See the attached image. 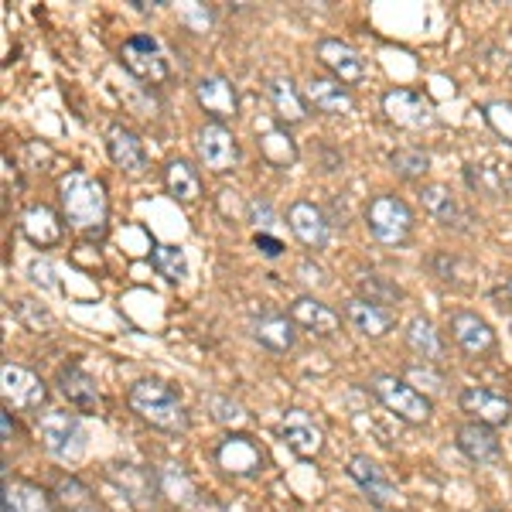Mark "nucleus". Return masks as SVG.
Instances as JSON below:
<instances>
[{
    "instance_id": "0eeeda50",
    "label": "nucleus",
    "mask_w": 512,
    "mask_h": 512,
    "mask_svg": "<svg viewBox=\"0 0 512 512\" xmlns=\"http://www.w3.org/2000/svg\"><path fill=\"white\" fill-rule=\"evenodd\" d=\"M195 151L202 168L216 171V175H226V171H236L239 161H243V151H239V140L226 123H202L195 137Z\"/></svg>"
},
{
    "instance_id": "09e8293b",
    "label": "nucleus",
    "mask_w": 512,
    "mask_h": 512,
    "mask_svg": "<svg viewBox=\"0 0 512 512\" xmlns=\"http://www.w3.org/2000/svg\"><path fill=\"white\" fill-rule=\"evenodd\" d=\"M502 294H506V297H509V301H512V277L506 280V287H502Z\"/></svg>"
},
{
    "instance_id": "1a4fd4ad",
    "label": "nucleus",
    "mask_w": 512,
    "mask_h": 512,
    "mask_svg": "<svg viewBox=\"0 0 512 512\" xmlns=\"http://www.w3.org/2000/svg\"><path fill=\"white\" fill-rule=\"evenodd\" d=\"M216 465L233 478H256L263 472V465H267V458H263V448L256 437L243 431H229L216 444Z\"/></svg>"
},
{
    "instance_id": "79ce46f5",
    "label": "nucleus",
    "mask_w": 512,
    "mask_h": 512,
    "mask_svg": "<svg viewBox=\"0 0 512 512\" xmlns=\"http://www.w3.org/2000/svg\"><path fill=\"white\" fill-rule=\"evenodd\" d=\"M28 277H31V284L41 287V291H55V287H59V280H55V267L48 260H41V256H35V260L28 263Z\"/></svg>"
},
{
    "instance_id": "f257e3e1",
    "label": "nucleus",
    "mask_w": 512,
    "mask_h": 512,
    "mask_svg": "<svg viewBox=\"0 0 512 512\" xmlns=\"http://www.w3.org/2000/svg\"><path fill=\"white\" fill-rule=\"evenodd\" d=\"M59 205L62 219L69 222L76 233L89 239L106 236V219H110V195L106 185L86 171H69L59 178Z\"/></svg>"
},
{
    "instance_id": "20e7f679",
    "label": "nucleus",
    "mask_w": 512,
    "mask_h": 512,
    "mask_svg": "<svg viewBox=\"0 0 512 512\" xmlns=\"http://www.w3.org/2000/svg\"><path fill=\"white\" fill-rule=\"evenodd\" d=\"M369 393L376 396L379 403H383L390 414H396L403 420V424H427L434 414V400L431 396H424L417 390V386H410L403 376H396V373H373L369 376Z\"/></svg>"
},
{
    "instance_id": "b1692460",
    "label": "nucleus",
    "mask_w": 512,
    "mask_h": 512,
    "mask_svg": "<svg viewBox=\"0 0 512 512\" xmlns=\"http://www.w3.org/2000/svg\"><path fill=\"white\" fill-rule=\"evenodd\" d=\"M420 202H424V212L431 216L434 222L448 229H458V233H468V222H472V212L454 198L444 185H424L420 188Z\"/></svg>"
},
{
    "instance_id": "c03bdc74",
    "label": "nucleus",
    "mask_w": 512,
    "mask_h": 512,
    "mask_svg": "<svg viewBox=\"0 0 512 512\" xmlns=\"http://www.w3.org/2000/svg\"><path fill=\"white\" fill-rule=\"evenodd\" d=\"M246 212H250V222H256V226H274L277 216H274V209H270V202L267 198H250V205H246ZM260 229V233H263Z\"/></svg>"
},
{
    "instance_id": "bb28decb",
    "label": "nucleus",
    "mask_w": 512,
    "mask_h": 512,
    "mask_svg": "<svg viewBox=\"0 0 512 512\" xmlns=\"http://www.w3.org/2000/svg\"><path fill=\"white\" fill-rule=\"evenodd\" d=\"M164 188H168V195L175 198V202L192 205L202 198V175H198V168L192 161L171 158L164 164Z\"/></svg>"
},
{
    "instance_id": "a878e982",
    "label": "nucleus",
    "mask_w": 512,
    "mask_h": 512,
    "mask_svg": "<svg viewBox=\"0 0 512 512\" xmlns=\"http://www.w3.org/2000/svg\"><path fill=\"white\" fill-rule=\"evenodd\" d=\"M55 386H59V393H62L65 400H69L76 410H96V407H99L96 379L89 376L82 366H76V362H69V366H62V369H59V376H55Z\"/></svg>"
},
{
    "instance_id": "ddd939ff",
    "label": "nucleus",
    "mask_w": 512,
    "mask_h": 512,
    "mask_svg": "<svg viewBox=\"0 0 512 512\" xmlns=\"http://www.w3.org/2000/svg\"><path fill=\"white\" fill-rule=\"evenodd\" d=\"M315 55H318V62L328 69V76L338 79L349 89L359 86V82H366V76H369L366 59H362L349 41H342V38H321L315 45Z\"/></svg>"
},
{
    "instance_id": "5701e85b",
    "label": "nucleus",
    "mask_w": 512,
    "mask_h": 512,
    "mask_svg": "<svg viewBox=\"0 0 512 512\" xmlns=\"http://www.w3.org/2000/svg\"><path fill=\"white\" fill-rule=\"evenodd\" d=\"M345 321L355 328L359 335L366 338H383L393 332L396 325V311L393 308H383V304H373L366 297H349L345 301Z\"/></svg>"
},
{
    "instance_id": "ea45409f",
    "label": "nucleus",
    "mask_w": 512,
    "mask_h": 512,
    "mask_svg": "<svg viewBox=\"0 0 512 512\" xmlns=\"http://www.w3.org/2000/svg\"><path fill=\"white\" fill-rule=\"evenodd\" d=\"M482 113H485V123H489L495 134L512 144V103L509 99H492V103L482 106Z\"/></svg>"
},
{
    "instance_id": "2eb2a0df",
    "label": "nucleus",
    "mask_w": 512,
    "mask_h": 512,
    "mask_svg": "<svg viewBox=\"0 0 512 512\" xmlns=\"http://www.w3.org/2000/svg\"><path fill=\"white\" fill-rule=\"evenodd\" d=\"M458 407L478 424L489 427H506L512 420V400L495 386H465L458 393Z\"/></svg>"
},
{
    "instance_id": "7ed1b4c3",
    "label": "nucleus",
    "mask_w": 512,
    "mask_h": 512,
    "mask_svg": "<svg viewBox=\"0 0 512 512\" xmlns=\"http://www.w3.org/2000/svg\"><path fill=\"white\" fill-rule=\"evenodd\" d=\"M38 441L62 465H79L89 451V434L82 420L69 410H48L38 417Z\"/></svg>"
},
{
    "instance_id": "8fccbe9b",
    "label": "nucleus",
    "mask_w": 512,
    "mask_h": 512,
    "mask_svg": "<svg viewBox=\"0 0 512 512\" xmlns=\"http://www.w3.org/2000/svg\"><path fill=\"white\" fill-rule=\"evenodd\" d=\"M489 512H502V509H489Z\"/></svg>"
},
{
    "instance_id": "dca6fc26",
    "label": "nucleus",
    "mask_w": 512,
    "mask_h": 512,
    "mask_svg": "<svg viewBox=\"0 0 512 512\" xmlns=\"http://www.w3.org/2000/svg\"><path fill=\"white\" fill-rule=\"evenodd\" d=\"M304 99H308L311 110L325 113V117H352L355 113V96L349 86H342L338 79L332 76H315L311 72L301 86Z\"/></svg>"
},
{
    "instance_id": "c9c22d12",
    "label": "nucleus",
    "mask_w": 512,
    "mask_h": 512,
    "mask_svg": "<svg viewBox=\"0 0 512 512\" xmlns=\"http://www.w3.org/2000/svg\"><path fill=\"white\" fill-rule=\"evenodd\" d=\"M55 506H62L65 512H86L93 509V492H89L86 482H79L76 475H65L59 478V485H55Z\"/></svg>"
},
{
    "instance_id": "72a5a7b5",
    "label": "nucleus",
    "mask_w": 512,
    "mask_h": 512,
    "mask_svg": "<svg viewBox=\"0 0 512 512\" xmlns=\"http://www.w3.org/2000/svg\"><path fill=\"white\" fill-rule=\"evenodd\" d=\"M151 267L158 270V277H164L168 284H185L188 277V256L181 246L171 243H154L151 246Z\"/></svg>"
},
{
    "instance_id": "49530a36",
    "label": "nucleus",
    "mask_w": 512,
    "mask_h": 512,
    "mask_svg": "<svg viewBox=\"0 0 512 512\" xmlns=\"http://www.w3.org/2000/svg\"><path fill=\"white\" fill-rule=\"evenodd\" d=\"M297 270H301V274H308V277H304V280H308V284H318V287H325V284H328L325 270H321L318 263H315V267H311V260H301V267H297Z\"/></svg>"
},
{
    "instance_id": "7c9ffc66",
    "label": "nucleus",
    "mask_w": 512,
    "mask_h": 512,
    "mask_svg": "<svg viewBox=\"0 0 512 512\" xmlns=\"http://www.w3.org/2000/svg\"><path fill=\"white\" fill-rule=\"evenodd\" d=\"M158 482H161V495L178 509H192L198 506V489L192 482V475L185 472L181 461H168V465L158 468Z\"/></svg>"
},
{
    "instance_id": "2f4dec72",
    "label": "nucleus",
    "mask_w": 512,
    "mask_h": 512,
    "mask_svg": "<svg viewBox=\"0 0 512 512\" xmlns=\"http://www.w3.org/2000/svg\"><path fill=\"white\" fill-rule=\"evenodd\" d=\"M256 144H260V158L267 161L270 168L287 171V168H294L297 158H301V151H297L294 137L287 134V127H270V130H263Z\"/></svg>"
},
{
    "instance_id": "f8f14e48",
    "label": "nucleus",
    "mask_w": 512,
    "mask_h": 512,
    "mask_svg": "<svg viewBox=\"0 0 512 512\" xmlns=\"http://www.w3.org/2000/svg\"><path fill=\"white\" fill-rule=\"evenodd\" d=\"M106 478L123 492V499L130 502L137 512L151 509L154 499L161 495V482H158V472L151 468H140V465H130V461H117V465L106 468Z\"/></svg>"
},
{
    "instance_id": "f03ea898",
    "label": "nucleus",
    "mask_w": 512,
    "mask_h": 512,
    "mask_svg": "<svg viewBox=\"0 0 512 512\" xmlns=\"http://www.w3.org/2000/svg\"><path fill=\"white\" fill-rule=\"evenodd\" d=\"M127 403L144 424H151L154 431H161V434L178 437L192 427L188 407L181 403L175 386H168L164 379H151V376L137 379V383L127 390Z\"/></svg>"
},
{
    "instance_id": "9d476101",
    "label": "nucleus",
    "mask_w": 512,
    "mask_h": 512,
    "mask_svg": "<svg viewBox=\"0 0 512 512\" xmlns=\"http://www.w3.org/2000/svg\"><path fill=\"white\" fill-rule=\"evenodd\" d=\"M379 103H383L386 120L403 130H431L437 123L434 103L417 89H386Z\"/></svg>"
},
{
    "instance_id": "cd10ccee",
    "label": "nucleus",
    "mask_w": 512,
    "mask_h": 512,
    "mask_svg": "<svg viewBox=\"0 0 512 512\" xmlns=\"http://www.w3.org/2000/svg\"><path fill=\"white\" fill-rule=\"evenodd\" d=\"M250 332L256 342L263 345L267 352H291L297 345V325L291 321V315H263L250 325Z\"/></svg>"
},
{
    "instance_id": "423d86ee",
    "label": "nucleus",
    "mask_w": 512,
    "mask_h": 512,
    "mask_svg": "<svg viewBox=\"0 0 512 512\" xmlns=\"http://www.w3.org/2000/svg\"><path fill=\"white\" fill-rule=\"evenodd\" d=\"M120 62L130 76L140 82H151V86H161V82L171 79L168 55H164L161 41L154 35H130L120 48Z\"/></svg>"
},
{
    "instance_id": "de8ad7c7",
    "label": "nucleus",
    "mask_w": 512,
    "mask_h": 512,
    "mask_svg": "<svg viewBox=\"0 0 512 512\" xmlns=\"http://www.w3.org/2000/svg\"><path fill=\"white\" fill-rule=\"evenodd\" d=\"M0 424H4V441L11 444L14 431H18V427H14V417H11V410H4V414H0Z\"/></svg>"
},
{
    "instance_id": "39448f33",
    "label": "nucleus",
    "mask_w": 512,
    "mask_h": 512,
    "mask_svg": "<svg viewBox=\"0 0 512 512\" xmlns=\"http://www.w3.org/2000/svg\"><path fill=\"white\" fill-rule=\"evenodd\" d=\"M414 209L396 195H376L366 205V229L379 246H407L414 236Z\"/></svg>"
},
{
    "instance_id": "a19ab883",
    "label": "nucleus",
    "mask_w": 512,
    "mask_h": 512,
    "mask_svg": "<svg viewBox=\"0 0 512 512\" xmlns=\"http://www.w3.org/2000/svg\"><path fill=\"white\" fill-rule=\"evenodd\" d=\"M403 379H407L410 386H417V390L424 393V396H434V393L444 390L441 373H434L427 362H424V366H417V362H414V366H407V376H403Z\"/></svg>"
},
{
    "instance_id": "a211bd4d",
    "label": "nucleus",
    "mask_w": 512,
    "mask_h": 512,
    "mask_svg": "<svg viewBox=\"0 0 512 512\" xmlns=\"http://www.w3.org/2000/svg\"><path fill=\"white\" fill-rule=\"evenodd\" d=\"M195 99L212 123H233L239 117V93L226 76H202L195 82Z\"/></svg>"
},
{
    "instance_id": "37998d69",
    "label": "nucleus",
    "mask_w": 512,
    "mask_h": 512,
    "mask_svg": "<svg viewBox=\"0 0 512 512\" xmlns=\"http://www.w3.org/2000/svg\"><path fill=\"white\" fill-rule=\"evenodd\" d=\"M181 21L202 35V31H209V24H212V11H205L202 4H188V7H181Z\"/></svg>"
},
{
    "instance_id": "e433bc0d",
    "label": "nucleus",
    "mask_w": 512,
    "mask_h": 512,
    "mask_svg": "<svg viewBox=\"0 0 512 512\" xmlns=\"http://www.w3.org/2000/svg\"><path fill=\"white\" fill-rule=\"evenodd\" d=\"M359 297H366V301H373V304H383V308H393L396 301H403V287L383 274H362Z\"/></svg>"
},
{
    "instance_id": "4be33fe9",
    "label": "nucleus",
    "mask_w": 512,
    "mask_h": 512,
    "mask_svg": "<svg viewBox=\"0 0 512 512\" xmlns=\"http://www.w3.org/2000/svg\"><path fill=\"white\" fill-rule=\"evenodd\" d=\"M287 315H291V321L301 328V332H311L318 338H332L338 328H342V315H338L335 308H328V304H321L318 297H311V294L294 297Z\"/></svg>"
},
{
    "instance_id": "c85d7f7f",
    "label": "nucleus",
    "mask_w": 512,
    "mask_h": 512,
    "mask_svg": "<svg viewBox=\"0 0 512 512\" xmlns=\"http://www.w3.org/2000/svg\"><path fill=\"white\" fill-rule=\"evenodd\" d=\"M267 96H270V103H274L277 117L284 120L287 127L308 117V99H304L301 86H294V79H287V76L267 79Z\"/></svg>"
},
{
    "instance_id": "f3484780",
    "label": "nucleus",
    "mask_w": 512,
    "mask_h": 512,
    "mask_svg": "<svg viewBox=\"0 0 512 512\" xmlns=\"http://www.w3.org/2000/svg\"><path fill=\"white\" fill-rule=\"evenodd\" d=\"M287 229L294 233V239L308 250H325L328 236H332V222H328L325 209L308 198H297L287 209Z\"/></svg>"
},
{
    "instance_id": "393cba45",
    "label": "nucleus",
    "mask_w": 512,
    "mask_h": 512,
    "mask_svg": "<svg viewBox=\"0 0 512 512\" xmlns=\"http://www.w3.org/2000/svg\"><path fill=\"white\" fill-rule=\"evenodd\" d=\"M21 233L38 246V250H48V246H59L65 236V222L59 219V212L45 202H35L21 212Z\"/></svg>"
},
{
    "instance_id": "6e6552de",
    "label": "nucleus",
    "mask_w": 512,
    "mask_h": 512,
    "mask_svg": "<svg viewBox=\"0 0 512 512\" xmlns=\"http://www.w3.org/2000/svg\"><path fill=\"white\" fill-rule=\"evenodd\" d=\"M0 396L7 410H41L48 400V383L18 362H0Z\"/></svg>"
},
{
    "instance_id": "6ab92c4d",
    "label": "nucleus",
    "mask_w": 512,
    "mask_h": 512,
    "mask_svg": "<svg viewBox=\"0 0 512 512\" xmlns=\"http://www.w3.org/2000/svg\"><path fill=\"white\" fill-rule=\"evenodd\" d=\"M106 151H110V161L117 164L123 175L130 178H140L147 171V147L140 134H134L130 127H123V123H113L110 130H106Z\"/></svg>"
},
{
    "instance_id": "473e14b6",
    "label": "nucleus",
    "mask_w": 512,
    "mask_h": 512,
    "mask_svg": "<svg viewBox=\"0 0 512 512\" xmlns=\"http://www.w3.org/2000/svg\"><path fill=\"white\" fill-rule=\"evenodd\" d=\"M403 335H407L410 352H417L424 362H441L444 359V338L434 328L431 318L414 315V318L407 321V332H403Z\"/></svg>"
},
{
    "instance_id": "58836bf2",
    "label": "nucleus",
    "mask_w": 512,
    "mask_h": 512,
    "mask_svg": "<svg viewBox=\"0 0 512 512\" xmlns=\"http://www.w3.org/2000/svg\"><path fill=\"white\" fill-rule=\"evenodd\" d=\"M465 181L468 188L478 195H489V198H506V175L502 171L489 168V164H468L465 168Z\"/></svg>"
},
{
    "instance_id": "3c124183",
    "label": "nucleus",
    "mask_w": 512,
    "mask_h": 512,
    "mask_svg": "<svg viewBox=\"0 0 512 512\" xmlns=\"http://www.w3.org/2000/svg\"><path fill=\"white\" fill-rule=\"evenodd\" d=\"M379 512H390V509H379Z\"/></svg>"
},
{
    "instance_id": "f704fd0d",
    "label": "nucleus",
    "mask_w": 512,
    "mask_h": 512,
    "mask_svg": "<svg viewBox=\"0 0 512 512\" xmlns=\"http://www.w3.org/2000/svg\"><path fill=\"white\" fill-rule=\"evenodd\" d=\"M390 168L396 171V178L403 181H420L431 171V154L424 147H400L390 154Z\"/></svg>"
},
{
    "instance_id": "4c0bfd02",
    "label": "nucleus",
    "mask_w": 512,
    "mask_h": 512,
    "mask_svg": "<svg viewBox=\"0 0 512 512\" xmlns=\"http://www.w3.org/2000/svg\"><path fill=\"white\" fill-rule=\"evenodd\" d=\"M205 410H209L216 424L229 427V431H239V427L250 420V414H246L243 403H236L233 396H222V393H209V396H205Z\"/></svg>"
},
{
    "instance_id": "9b49d317",
    "label": "nucleus",
    "mask_w": 512,
    "mask_h": 512,
    "mask_svg": "<svg viewBox=\"0 0 512 512\" xmlns=\"http://www.w3.org/2000/svg\"><path fill=\"white\" fill-rule=\"evenodd\" d=\"M277 437L297 454V458H318L321 448H325V431H321V424L301 407H291L280 414Z\"/></svg>"
},
{
    "instance_id": "aec40b11",
    "label": "nucleus",
    "mask_w": 512,
    "mask_h": 512,
    "mask_svg": "<svg viewBox=\"0 0 512 512\" xmlns=\"http://www.w3.org/2000/svg\"><path fill=\"white\" fill-rule=\"evenodd\" d=\"M454 444H458V451L478 468L495 465V461L502 458V441H499V434H495V427L478 424V420L461 424L458 431H454Z\"/></svg>"
},
{
    "instance_id": "4468645a",
    "label": "nucleus",
    "mask_w": 512,
    "mask_h": 512,
    "mask_svg": "<svg viewBox=\"0 0 512 512\" xmlns=\"http://www.w3.org/2000/svg\"><path fill=\"white\" fill-rule=\"evenodd\" d=\"M345 472H349V478L376 509H396L400 492H396V485L390 482V475H386V468L379 461H373L369 454H352Z\"/></svg>"
},
{
    "instance_id": "412c9836",
    "label": "nucleus",
    "mask_w": 512,
    "mask_h": 512,
    "mask_svg": "<svg viewBox=\"0 0 512 512\" xmlns=\"http://www.w3.org/2000/svg\"><path fill=\"white\" fill-rule=\"evenodd\" d=\"M448 332L465 355H489L495 349V328L478 311H454Z\"/></svg>"
},
{
    "instance_id": "c756f323",
    "label": "nucleus",
    "mask_w": 512,
    "mask_h": 512,
    "mask_svg": "<svg viewBox=\"0 0 512 512\" xmlns=\"http://www.w3.org/2000/svg\"><path fill=\"white\" fill-rule=\"evenodd\" d=\"M4 512H55V495L35 482L4 478Z\"/></svg>"
},
{
    "instance_id": "a18cd8bd",
    "label": "nucleus",
    "mask_w": 512,
    "mask_h": 512,
    "mask_svg": "<svg viewBox=\"0 0 512 512\" xmlns=\"http://www.w3.org/2000/svg\"><path fill=\"white\" fill-rule=\"evenodd\" d=\"M253 246H256V250H260L263 256H267V260H277V256L284 253V243H280L277 236H270V233H256V236H253Z\"/></svg>"
}]
</instances>
